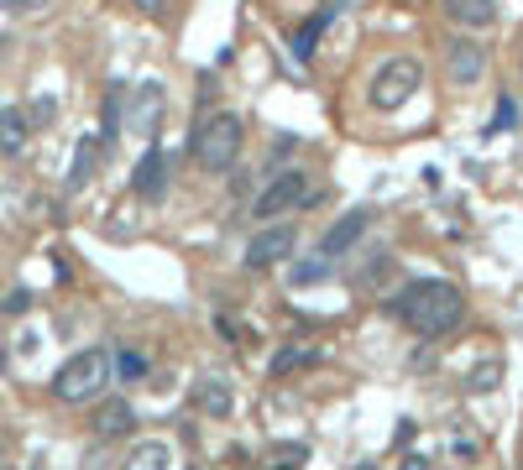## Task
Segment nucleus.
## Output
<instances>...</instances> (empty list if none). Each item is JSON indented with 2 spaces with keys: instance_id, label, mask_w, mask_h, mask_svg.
<instances>
[{
  "instance_id": "21",
  "label": "nucleus",
  "mask_w": 523,
  "mask_h": 470,
  "mask_svg": "<svg viewBox=\"0 0 523 470\" xmlns=\"http://www.w3.org/2000/svg\"><path fill=\"white\" fill-rule=\"evenodd\" d=\"M116 126H121V84H110V94H105V141H116Z\"/></svg>"
},
{
  "instance_id": "15",
  "label": "nucleus",
  "mask_w": 523,
  "mask_h": 470,
  "mask_svg": "<svg viewBox=\"0 0 523 470\" xmlns=\"http://www.w3.org/2000/svg\"><path fill=\"white\" fill-rule=\"evenodd\" d=\"M27 136H32V121H27V110H0V152H27Z\"/></svg>"
},
{
  "instance_id": "7",
  "label": "nucleus",
  "mask_w": 523,
  "mask_h": 470,
  "mask_svg": "<svg viewBox=\"0 0 523 470\" xmlns=\"http://www.w3.org/2000/svg\"><path fill=\"white\" fill-rule=\"evenodd\" d=\"M293 246H299L293 225H278V220H272L267 230H257V235H252V246H246V267H252V272H267V267L288 262Z\"/></svg>"
},
{
  "instance_id": "2",
  "label": "nucleus",
  "mask_w": 523,
  "mask_h": 470,
  "mask_svg": "<svg viewBox=\"0 0 523 470\" xmlns=\"http://www.w3.org/2000/svg\"><path fill=\"white\" fill-rule=\"evenodd\" d=\"M241 141H246L241 115L236 110H215V115H204V121L194 126L189 152H194V162H199L204 173H225V168H236Z\"/></svg>"
},
{
  "instance_id": "5",
  "label": "nucleus",
  "mask_w": 523,
  "mask_h": 470,
  "mask_svg": "<svg viewBox=\"0 0 523 470\" xmlns=\"http://www.w3.org/2000/svg\"><path fill=\"white\" fill-rule=\"evenodd\" d=\"M163 110H168V89H163V84H157V79L136 84V89H131V100H126V131H131V136H142V141H157Z\"/></svg>"
},
{
  "instance_id": "14",
  "label": "nucleus",
  "mask_w": 523,
  "mask_h": 470,
  "mask_svg": "<svg viewBox=\"0 0 523 470\" xmlns=\"http://www.w3.org/2000/svg\"><path fill=\"white\" fill-rule=\"evenodd\" d=\"M95 168H100V141L95 136H79L74 141V168H68V188L79 194V188L95 178Z\"/></svg>"
},
{
  "instance_id": "25",
  "label": "nucleus",
  "mask_w": 523,
  "mask_h": 470,
  "mask_svg": "<svg viewBox=\"0 0 523 470\" xmlns=\"http://www.w3.org/2000/svg\"><path fill=\"white\" fill-rule=\"evenodd\" d=\"M27 309H32V293H27V288L6 293V303H0V314H27Z\"/></svg>"
},
{
  "instance_id": "29",
  "label": "nucleus",
  "mask_w": 523,
  "mask_h": 470,
  "mask_svg": "<svg viewBox=\"0 0 523 470\" xmlns=\"http://www.w3.org/2000/svg\"><path fill=\"white\" fill-rule=\"evenodd\" d=\"M131 6L142 11V16H163V11H168V0H131Z\"/></svg>"
},
{
  "instance_id": "22",
  "label": "nucleus",
  "mask_w": 523,
  "mask_h": 470,
  "mask_svg": "<svg viewBox=\"0 0 523 470\" xmlns=\"http://www.w3.org/2000/svg\"><path fill=\"white\" fill-rule=\"evenodd\" d=\"M116 371L126 376V382H142V376H147V361L136 356V350H121V356H116Z\"/></svg>"
},
{
  "instance_id": "4",
  "label": "nucleus",
  "mask_w": 523,
  "mask_h": 470,
  "mask_svg": "<svg viewBox=\"0 0 523 470\" xmlns=\"http://www.w3.org/2000/svg\"><path fill=\"white\" fill-rule=\"evenodd\" d=\"M419 84H424V63H419V58H388V63L372 74L367 100H372V110L393 115V110H403L408 100H414Z\"/></svg>"
},
{
  "instance_id": "13",
  "label": "nucleus",
  "mask_w": 523,
  "mask_h": 470,
  "mask_svg": "<svg viewBox=\"0 0 523 470\" xmlns=\"http://www.w3.org/2000/svg\"><path fill=\"white\" fill-rule=\"evenodd\" d=\"M440 6H445V16L456 21V27H471V32L497 21V0H440Z\"/></svg>"
},
{
  "instance_id": "18",
  "label": "nucleus",
  "mask_w": 523,
  "mask_h": 470,
  "mask_svg": "<svg viewBox=\"0 0 523 470\" xmlns=\"http://www.w3.org/2000/svg\"><path fill=\"white\" fill-rule=\"evenodd\" d=\"M330 16H335V11H320V16H309L304 27H299V37H293V58H299V63H309V58H314V42L325 37Z\"/></svg>"
},
{
  "instance_id": "26",
  "label": "nucleus",
  "mask_w": 523,
  "mask_h": 470,
  "mask_svg": "<svg viewBox=\"0 0 523 470\" xmlns=\"http://www.w3.org/2000/svg\"><path fill=\"white\" fill-rule=\"evenodd\" d=\"M53 6H58V0H11V11H21V16H42Z\"/></svg>"
},
{
  "instance_id": "16",
  "label": "nucleus",
  "mask_w": 523,
  "mask_h": 470,
  "mask_svg": "<svg viewBox=\"0 0 523 470\" xmlns=\"http://www.w3.org/2000/svg\"><path fill=\"white\" fill-rule=\"evenodd\" d=\"M126 465L131 470H168L173 465V444L168 439H142V444H131Z\"/></svg>"
},
{
  "instance_id": "17",
  "label": "nucleus",
  "mask_w": 523,
  "mask_h": 470,
  "mask_svg": "<svg viewBox=\"0 0 523 470\" xmlns=\"http://www.w3.org/2000/svg\"><path fill=\"white\" fill-rule=\"evenodd\" d=\"M304 366H320V345H283L278 356H272V382H278V376L304 371Z\"/></svg>"
},
{
  "instance_id": "10",
  "label": "nucleus",
  "mask_w": 523,
  "mask_h": 470,
  "mask_svg": "<svg viewBox=\"0 0 523 470\" xmlns=\"http://www.w3.org/2000/svg\"><path fill=\"white\" fill-rule=\"evenodd\" d=\"M163 188H168V157L147 141V152L136 157V173H131V194L136 199H163Z\"/></svg>"
},
{
  "instance_id": "27",
  "label": "nucleus",
  "mask_w": 523,
  "mask_h": 470,
  "mask_svg": "<svg viewBox=\"0 0 523 470\" xmlns=\"http://www.w3.org/2000/svg\"><path fill=\"white\" fill-rule=\"evenodd\" d=\"M513 115H518V110H513V100H497V121H492L487 131H508V126H513Z\"/></svg>"
},
{
  "instance_id": "23",
  "label": "nucleus",
  "mask_w": 523,
  "mask_h": 470,
  "mask_svg": "<svg viewBox=\"0 0 523 470\" xmlns=\"http://www.w3.org/2000/svg\"><path fill=\"white\" fill-rule=\"evenodd\" d=\"M53 115H58V105L48 100V94H42V100H32V110H27V121H32V131H37V126H48V121H53Z\"/></svg>"
},
{
  "instance_id": "6",
  "label": "nucleus",
  "mask_w": 523,
  "mask_h": 470,
  "mask_svg": "<svg viewBox=\"0 0 523 470\" xmlns=\"http://www.w3.org/2000/svg\"><path fill=\"white\" fill-rule=\"evenodd\" d=\"M309 199V183H304V173L299 168H283L278 178H272L262 194H257V204H252V215L262 220V225H272L278 215H288V209H299Z\"/></svg>"
},
{
  "instance_id": "19",
  "label": "nucleus",
  "mask_w": 523,
  "mask_h": 470,
  "mask_svg": "<svg viewBox=\"0 0 523 470\" xmlns=\"http://www.w3.org/2000/svg\"><path fill=\"white\" fill-rule=\"evenodd\" d=\"M325 277H330V256H320V262H288L293 288H309V282H325Z\"/></svg>"
},
{
  "instance_id": "1",
  "label": "nucleus",
  "mask_w": 523,
  "mask_h": 470,
  "mask_svg": "<svg viewBox=\"0 0 523 470\" xmlns=\"http://www.w3.org/2000/svg\"><path fill=\"white\" fill-rule=\"evenodd\" d=\"M393 314L424 340H445L450 329H461L466 319V293L445 277H419L393 298Z\"/></svg>"
},
{
  "instance_id": "20",
  "label": "nucleus",
  "mask_w": 523,
  "mask_h": 470,
  "mask_svg": "<svg viewBox=\"0 0 523 470\" xmlns=\"http://www.w3.org/2000/svg\"><path fill=\"white\" fill-rule=\"evenodd\" d=\"M503 387V361H482L466 376V392H497Z\"/></svg>"
},
{
  "instance_id": "28",
  "label": "nucleus",
  "mask_w": 523,
  "mask_h": 470,
  "mask_svg": "<svg viewBox=\"0 0 523 470\" xmlns=\"http://www.w3.org/2000/svg\"><path fill=\"white\" fill-rule=\"evenodd\" d=\"M414 439H419V423L403 418V423H398V450H403V444H414Z\"/></svg>"
},
{
  "instance_id": "8",
  "label": "nucleus",
  "mask_w": 523,
  "mask_h": 470,
  "mask_svg": "<svg viewBox=\"0 0 523 470\" xmlns=\"http://www.w3.org/2000/svg\"><path fill=\"white\" fill-rule=\"evenodd\" d=\"M445 74H450V84L471 89L476 79L487 74V47H482V42H471V37L445 42Z\"/></svg>"
},
{
  "instance_id": "12",
  "label": "nucleus",
  "mask_w": 523,
  "mask_h": 470,
  "mask_svg": "<svg viewBox=\"0 0 523 470\" xmlns=\"http://www.w3.org/2000/svg\"><path fill=\"white\" fill-rule=\"evenodd\" d=\"M89 423H95V434H100V439H126V434L136 429V413H131L126 397H110V403L95 408V418H89Z\"/></svg>"
},
{
  "instance_id": "11",
  "label": "nucleus",
  "mask_w": 523,
  "mask_h": 470,
  "mask_svg": "<svg viewBox=\"0 0 523 470\" xmlns=\"http://www.w3.org/2000/svg\"><path fill=\"white\" fill-rule=\"evenodd\" d=\"M189 397H194V408L210 413V418H231L236 413V387L225 382V376H199Z\"/></svg>"
},
{
  "instance_id": "9",
  "label": "nucleus",
  "mask_w": 523,
  "mask_h": 470,
  "mask_svg": "<svg viewBox=\"0 0 523 470\" xmlns=\"http://www.w3.org/2000/svg\"><path fill=\"white\" fill-rule=\"evenodd\" d=\"M367 225H372V209H351V215H340V220L320 235V256H330V262H335V256H346V251L361 241V235H367Z\"/></svg>"
},
{
  "instance_id": "24",
  "label": "nucleus",
  "mask_w": 523,
  "mask_h": 470,
  "mask_svg": "<svg viewBox=\"0 0 523 470\" xmlns=\"http://www.w3.org/2000/svg\"><path fill=\"white\" fill-rule=\"evenodd\" d=\"M272 460H283V465H304V460H309V444H278V450H272Z\"/></svg>"
},
{
  "instance_id": "3",
  "label": "nucleus",
  "mask_w": 523,
  "mask_h": 470,
  "mask_svg": "<svg viewBox=\"0 0 523 470\" xmlns=\"http://www.w3.org/2000/svg\"><path fill=\"white\" fill-rule=\"evenodd\" d=\"M110 382V350H79V356H68L53 376V397L58 403H89V397H100Z\"/></svg>"
}]
</instances>
